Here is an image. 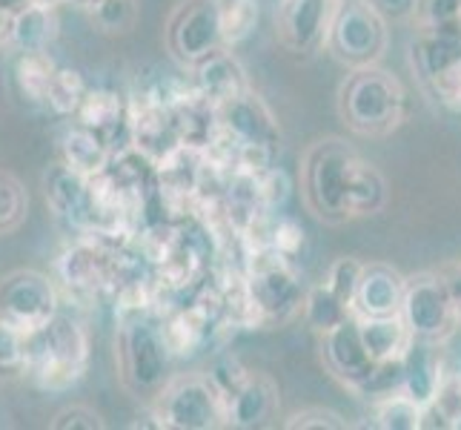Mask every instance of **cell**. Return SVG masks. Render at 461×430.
Instances as JSON below:
<instances>
[{"label":"cell","instance_id":"cell-1","mask_svg":"<svg viewBox=\"0 0 461 430\" xmlns=\"http://www.w3.org/2000/svg\"><path fill=\"white\" fill-rule=\"evenodd\" d=\"M298 184L307 213L330 227L381 215L390 204V187L381 169L339 135H324L304 150Z\"/></svg>","mask_w":461,"mask_h":430},{"label":"cell","instance_id":"cell-2","mask_svg":"<svg viewBox=\"0 0 461 430\" xmlns=\"http://www.w3.org/2000/svg\"><path fill=\"white\" fill-rule=\"evenodd\" d=\"M339 118L358 138H387L407 121V89L384 67L349 69L339 87Z\"/></svg>","mask_w":461,"mask_h":430},{"label":"cell","instance_id":"cell-3","mask_svg":"<svg viewBox=\"0 0 461 430\" xmlns=\"http://www.w3.org/2000/svg\"><path fill=\"white\" fill-rule=\"evenodd\" d=\"M115 361L123 390L138 402H152L172 379V350L164 327L149 316L123 318L115 339Z\"/></svg>","mask_w":461,"mask_h":430},{"label":"cell","instance_id":"cell-4","mask_svg":"<svg viewBox=\"0 0 461 430\" xmlns=\"http://www.w3.org/2000/svg\"><path fill=\"white\" fill-rule=\"evenodd\" d=\"M215 133L224 143H232L238 167L252 175L267 172L281 150V126L252 87L215 106Z\"/></svg>","mask_w":461,"mask_h":430},{"label":"cell","instance_id":"cell-5","mask_svg":"<svg viewBox=\"0 0 461 430\" xmlns=\"http://www.w3.org/2000/svg\"><path fill=\"white\" fill-rule=\"evenodd\" d=\"M244 313L252 327L287 325L301 316L307 287L301 284L293 259L281 256L276 247H267L252 256L249 273L244 279Z\"/></svg>","mask_w":461,"mask_h":430},{"label":"cell","instance_id":"cell-6","mask_svg":"<svg viewBox=\"0 0 461 430\" xmlns=\"http://www.w3.org/2000/svg\"><path fill=\"white\" fill-rule=\"evenodd\" d=\"M89 368V330L75 316L58 313L32 336L29 379L46 393L72 390Z\"/></svg>","mask_w":461,"mask_h":430},{"label":"cell","instance_id":"cell-7","mask_svg":"<svg viewBox=\"0 0 461 430\" xmlns=\"http://www.w3.org/2000/svg\"><path fill=\"white\" fill-rule=\"evenodd\" d=\"M410 69L436 106L461 115V32L416 29L410 41Z\"/></svg>","mask_w":461,"mask_h":430},{"label":"cell","instance_id":"cell-8","mask_svg":"<svg viewBox=\"0 0 461 430\" xmlns=\"http://www.w3.org/2000/svg\"><path fill=\"white\" fill-rule=\"evenodd\" d=\"M158 427L218 430L230 427L227 405L206 373H172L164 390L149 402Z\"/></svg>","mask_w":461,"mask_h":430},{"label":"cell","instance_id":"cell-9","mask_svg":"<svg viewBox=\"0 0 461 430\" xmlns=\"http://www.w3.org/2000/svg\"><path fill=\"white\" fill-rule=\"evenodd\" d=\"M390 23L381 18L370 0H341L330 29L327 52L344 69L375 67L387 55Z\"/></svg>","mask_w":461,"mask_h":430},{"label":"cell","instance_id":"cell-10","mask_svg":"<svg viewBox=\"0 0 461 430\" xmlns=\"http://www.w3.org/2000/svg\"><path fill=\"white\" fill-rule=\"evenodd\" d=\"M121 250L113 247V238L101 233H86L60 252L55 261L58 287L72 298H95L98 293L123 281Z\"/></svg>","mask_w":461,"mask_h":430},{"label":"cell","instance_id":"cell-11","mask_svg":"<svg viewBox=\"0 0 461 430\" xmlns=\"http://www.w3.org/2000/svg\"><path fill=\"white\" fill-rule=\"evenodd\" d=\"M402 316L412 339L447 344L461 327L456 301L441 270H419L407 276Z\"/></svg>","mask_w":461,"mask_h":430},{"label":"cell","instance_id":"cell-12","mask_svg":"<svg viewBox=\"0 0 461 430\" xmlns=\"http://www.w3.org/2000/svg\"><path fill=\"white\" fill-rule=\"evenodd\" d=\"M164 41L169 58L184 72L195 69L201 60L215 55L218 50H227L218 4L215 0H181L167 21Z\"/></svg>","mask_w":461,"mask_h":430},{"label":"cell","instance_id":"cell-13","mask_svg":"<svg viewBox=\"0 0 461 430\" xmlns=\"http://www.w3.org/2000/svg\"><path fill=\"white\" fill-rule=\"evenodd\" d=\"M60 313V287L41 270H12L0 279V316L35 336Z\"/></svg>","mask_w":461,"mask_h":430},{"label":"cell","instance_id":"cell-14","mask_svg":"<svg viewBox=\"0 0 461 430\" xmlns=\"http://www.w3.org/2000/svg\"><path fill=\"white\" fill-rule=\"evenodd\" d=\"M315 339H318V356H321L324 371L336 379L344 390L361 396V390L367 388L373 376L378 373L381 361L373 359V353L361 339L358 316L353 313L349 318H344L341 325H336Z\"/></svg>","mask_w":461,"mask_h":430},{"label":"cell","instance_id":"cell-15","mask_svg":"<svg viewBox=\"0 0 461 430\" xmlns=\"http://www.w3.org/2000/svg\"><path fill=\"white\" fill-rule=\"evenodd\" d=\"M341 0H278L276 38L295 58H315L327 50L330 29Z\"/></svg>","mask_w":461,"mask_h":430},{"label":"cell","instance_id":"cell-16","mask_svg":"<svg viewBox=\"0 0 461 430\" xmlns=\"http://www.w3.org/2000/svg\"><path fill=\"white\" fill-rule=\"evenodd\" d=\"M60 18L58 0H21L12 9L9 41L6 50L18 52H50V46L58 41Z\"/></svg>","mask_w":461,"mask_h":430},{"label":"cell","instance_id":"cell-17","mask_svg":"<svg viewBox=\"0 0 461 430\" xmlns=\"http://www.w3.org/2000/svg\"><path fill=\"white\" fill-rule=\"evenodd\" d=\"M407 276L387 261H364L358 293H356V316H393L402 313Z\"/></svg>","mask_w":461,"mask_h":430},{"label":"cell","instance_id":"cell-18","mask_svg":"<svg viewBox=\"0 0 461 430\" xmlns=\"http://www.w3.org/2000/svg\"><path fill=\"white\" fill-rule=\"evenodd\" d=\"M89 187L92 178L72 169L69 164H52L43 175V193H46V206L63 221L86 230L89 218Z\"/></svg>","mask_w":461,"mask_h":430},{"label":"cell","instance_id":"cell-19","mask_svg":"<svg viewBox=\"0 0 461 430\" xmlns=\"http://www.w3.org/2000/svg\"><path fill=\"white\" fill-rule=\"evenodd\" d=\"M278 407H281V390L276 385V379L269 373H249L244 388L227 405V419L230 427L256 430L273 422L278 416Z\"/></svg>","mask_w":461,"mask_h":430},{"label":"cell","instance_id":"cell-20","mask_svg":"<svg viewBox=\"0 0 461 430\" xmlns=\"http://www.w3.org/2000/svg\"><path fill=\"white\" fill-rule=\"evenodd\" d=\"M189 75H193L195 92L203 95L212 106L224 104V101L235 98V95L249 89L247 72L230 50H218L215 55L201 60L195 69H189Z\"/></svg>","mask_w":461,"mask_h":430},{"label":"cell","instance_id":"cell-21","mask_svg":"<svg viewBox=\"0 0 461 430\" xmlns=\"http://www.w3.org/2000/svg\"><path fill=\"white\" fill-rule=\"evenodd\" d=\"M441 347L444 344H433V342H421V339H412V344L407 347L404 353V381H402V390L416 399L421 407H427L433 402V396L441 385L444 373V356H441Z\"/></svg>","mask_w":461,"mask_h":430},{"label":"cell","instance_id":"cell-22","mask_svg":"<svg viewBox=\"0 0 461 430\" xmlns=\"http://www.w3.org/2000/svg\"><path fill=\"white\" fill-rule=\"evenodd\" d=\"M58 150H60V161L69 164L81 175H86V178H98V175H106L113 169V158H115L113 143L104 135L86 130V126L77 121L60 135Z\"/></svg>","mask_w":461,"mask_h":430},{"label":"cell","instance_id":"cell-23","mask_svg":"<svg viewBox=\"0 0 461 430\" xmlns=\"http://www.w3.org/2000/svg\"><path fill=\"white\" fill-rule=\"evenodd\" d=\"M72 121L84 124L86 130L104 135L109 143H115L118 130L130 133V106H126V101L115 89H106V87L92 89L89 87Z\"/></svg>","mask_w":461,"mask_h":430},{"label":"cell","instance_id":"cell-24","mask_svg":"<svg viewBox=\"0 0 461 430\" xmlns=\"http://www.w3.org/2000/svg\"><path fill=\"white\" fill-rule=\"evenodd\" d=\"M361 339L367 344L375 361L404 359L407 347L412 344V333L402 313L393 316H358Z\"/></svg>","mask_w":461,"mask_h":430},{"label":"cell","instance_id":"cell-25","mask_svg":"<svg viewBox=\"0 0 461 430\" xmlns=\"http://www.w3.org/2000/svg\"><path fill=\"white\" fill-rule=\"evenodd\" d=\"M55 72L58 63L50 52H18L12 63V84L26 104L46 109V95Z\"/></svg>","mask_w":461,"mask_h":430},{"label":"cell","instance_id":"cell-26","mask_svg":"<svg viewBox=\"0 0 461 430\" xmlns=\"http://www.w3.org/2000/svg\"><path fill=\"white\" fill-rule=\"evenodd\" d=\"M161 327H164V336H167L172 356L184 359V356H193L203 344L206 327H210V316H206L201 307H186V310H178L169 318H164Z\"/></svg>","mask_w":461,"mask_h":430},{"label":"cell","instance_id":"cell-27","mask_svg":"<svg viewBox=\"0 0 461 430\" xmlns=\"http://www.w3.org/2000/svg\"><path fill=\"white\" fill-rule=\"evenodd\" d=\"M349 316H353V310H349L324 281L307 287L304 305H301V318H304V325L315 333V336H321V333L341 325Z\"/></svg>","mask_w":461,"mask_h":430},{"label":"cell","instance_id":"cell-28","mask_svg":"<svg viewBox=\"0 0 461 430\" xmlns=\"http://www.w3.org/2000/svg\"><path fill=\"white\" fill-rule=\"evenodd\" d=\"M461 422V371H447L433 396L424 407L421 430H456Z\"/></svg>","mask_w":461,"mask_h":430},{"label":"cell","instance_id":"cell-29","mask_svg":"<svg viewBox=\"0 0 461 430\" xmlns=\"http://www.w3.org/2000/svg\"><path fill=\"white\" fill-rule=\"evenodd\" d=\"M424 407L404 390H393L373 402V425L381 430H421Z\"/></svg>","mask_w":461,"mask_h":430},{"label":"cell","instance_id":"cell-30","mask_svg":"<svg viewBox=\"0 0 461 430\" xmlns=\"http://www.w3.org/2000/svg\"><path fill=\"white\" fill-rule=\"evenodd\" d=\"M86 14L101 35L118 38V35H130L135 29L140 9L138 0H92L86 6Z\"/></svg>","mask_w":461,"mask_h":430},{"label":"cell","instance_id":"cell-31","mask_svg":"<svg viewBox=\"0 0 461 430\" xmlns=\"http://www.w3.org/2000/svg\"><path fill=\"white\" fill-rule=\"evenodd\" d=\"M32 336L0 316V379L29 376Z\"/></svg>","mask_w":461,"mask_h":430},{"label":"cell","instance_id":"cell-32","mask_svg":"<svg viewBox=\"0 0 461 430\" xmlns=\"http://www.w3.org/2000/svg\"><path fill=\"white\" fill-rule=\"evenodd\" d=\"M86 89L89 87H86L81 72L69 69V67H58V72L52 78V87H50V95H46V109L58 118H75Z\"/></svg>","mask_w":461,"mask_h":430},{"label":"cell","instance_id":"cell-33","mask_svg":"<svg viewBox=\"0 0 461 430\" xmlns=\"http://www.w3.org/2000/svg\"><path fill=\"white\" fill-rule=\"evenodd\" d=\"M227 50L244 43L258 23V0H215Z\"/></svg>","mask_w":461,"mask_h":430},{"label":"cell","instance_id":"cell-34","mask_svg":"<svg viewBox=\"0 0 461 430\" xmlns=\"http://www.w3.org/2000/svg\"><path fill=\"white\" fill-rule=\"evenodd\" d=\"M29 215V193L23 181L9 169H0V235L23 227Z\"/></svg>","mask_w":461,"mask_h":430},{"label":"cell","instance_id":"cell-35","mask_svg":"<svg viewBox=\"0 0 461 430\" xmlns=\"http://www.w3.org/2000/svg\"><path fill=\"white\" fill-rule=\"evenodd\" d=\"M361 270H364V261H358L353 256H341V259H336V261L330 264L327 276H324V284L344 301L349 310H353V305H356Z\"/></svg>","mask_w":461,"mask_h":430},{"label":"cell","instance_id":"cell-36","mask_svg":"<svg viewBox=\"0 0 461 430\" xmlns=\"http://www.w3.org/2000/svg\"><path fill=\"white\" fill-rule=\"evenodd\" d=\"M210 381L215 385V390L221 393V399L224 405H230V399L244 388V381L249 379V371L244 368V361L238 359L235 353H221L212 364L210 371H206Z\"/></svg>","mask_w":461,"mask_h":430},{"label":"cell","instance_id":"cell-37","mask_svg":"<svg viewBox=\"0 0 461 430\" xmlns=\"http://www.w3.org/2000/svg\"><path fill=\"white\" fill-rule=\"evenodd\" d=\"M412 26L461 32V0H419Z\"/></svg>","mask_w":461,"mask_h":430},{"label":"cell","instance_id":"cell-38","mask_svg":"<svg viewBox=\"0 0 461 430\" xmlns=\"http://www.w3.org/2000/svg\"><path fill=\"white\" fill-rule=\"evenodd\" d=\"M284 427L287 430H301V427H318V430H347L349 422L341 416V413L330 410V407H304L295 410L290 419H284Z\"/></svg>","mask_w":461,"mask_h":430},{"label":"cell","instance_id":"cell-39","mask_svg":"<svg viewBox=\"0 0 461 430\" xmlns=\"http://www.w3.org/2000/svg\"><path fill=\"white\" fill-rule=\"evenodd\" d=\"M52 430H72V427H86V430H104L106 422L101 419L98 410H92L89 405H69L55 413V419L50 422Z\"/></svg>","mask_w":461,"mask_h":430},{"label":"cell","instance_id":"cell-40","mask_svg":"<svg viewBox=\"0 0 461 430\" xmlns=\"http://www.w3.org/2000/svg\"><path fill=\"white\" fill-rule=\"evenodd\" d=\"M304 244V230H301L293 218H281L273 227V238H269V247H276L281 256L295 259L298 247Z\"/></svg>","mask_w":461,"mask_h":430},{"label":"cell","instance_id":"cell-41","mask_svg":"<svg viewBox=\"0 0 461 430\" xmlns=\"http://www.w3.org/2000/svg\"><path fill=\"white\" fill-rule=\"evenodd\" d=\"M387 23H412L419 0H370Z\"/></svg>","mask_w":461,"mask_h":430},{"label":"cell","instance_id":"cell-42","mask_svg":"<svg viewBox=\"0 0 461 430\" xmlns=\"http://www.w3.org/2000/svg\"><path fill=\"white\" fill-rule=\"evenodd\" d=\"M444 279H447V287L453 293V301H456V313H458V322H461V259L458 261H450L441 267Z\"/></svg>","mask_w":461,"mask_h":430},{"label":"cell","instance_id":"cell-43","mask_svg":"<svg viewBox=\"0 0 461 430\" xmlns=\"http://www.w3.org/2000/svg\"><path fill=\"white\" fill-rule=\"evenodd\" d=\"M21 0H0V46H6L9 41V23H12V9L18 6Z\"/></svg>","mask_w":461,"mask_h":430},{"label":"cell","instance_id":"cell-44","mask_svg":"<svg viewBox=\"0 0 461 430\" xmlns=\"http://www.w3.org/2000/svg\"><path fill=\"white\" fill-rule=\"evenodd\" d=\"M72 4H77V6H84V9H86V6L92 4V0H72Z\"/></svg>","mask_w":461,"mask_h":430},{"label":"cell","instance_id":"cell-45","mask_svg":"<svg viewBox=\"0 0 461 430\" xmlns=\"http://www.w3.org/2000/svg\"><path fill=\"white\" fill-rule=\"evenodd\" d=\"M456 430H461V422H458V427H456Z\"/></svg>","mask_w":461,"mask_h":430},{"label":"cell","instance_id":"cell-46","mask_svg":"<svg viewBox=\"0 0 461 430\" xmlns=\"http://www.w3.org/2000/svg\"><path fill=\"white\" fill-rule=\"evenodd\" d=\"M58 4H60V0H58Z\"/></svg>","mask_w":461,"mask_h":430}]
</instances>
